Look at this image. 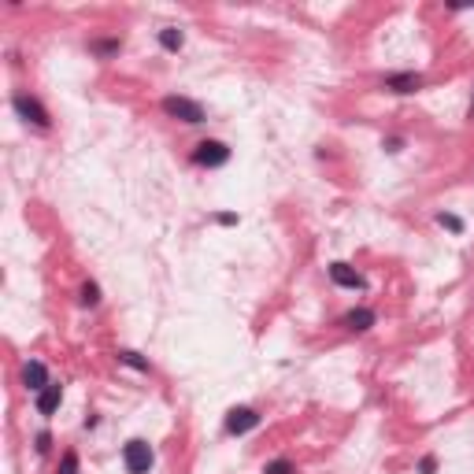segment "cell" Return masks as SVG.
<instances>
[{
    "label": "cell",
    "mask_w": 474,
    "mask_h": 474,
    "mask_svg": "<svg viewBox=\"0 0 474 474\" xmlns=\"http://www.w3.org/2000/svg\"><path fill=\"white\" fill-rule=\"evenodd\" d=\"M164 112H167L170 119L189 123V126L204 123V107H200L197 100H189V96H164Z\"/></svg>",
    "instance_id": "1"
},
{
    "label": "cell",
    "mask_w": 474,
    "mask_h": 474,
    "mask_svg": "<svg viewBox=\"0 0 474 474\" xmlns=\"http://www.w3.org/2000/svg\"><path fill=\"white\" fill-rule=\"evenodd\" d=\"M123 463L130 474H148V467H152V448H148V441H130V445L123 448Z\"/></svg>",
    "instance_id": "2"
},
{
    "label": "cell",
    "mask_w": 474,
    "mask_h": 474,
    "mask_svg": "<svg viewBox=\"0 0 474 474\" xmlns=\"http://www.w3.org/2000/svg\"><path fill=\"white\" fill-rule=\"evenodd\" d=\"M193 159H197L200 167H222L226 159H230V148H226L222 141H200L197 148H193Z\"/></svg>",
    "instance_id": "3"
},
{
    "label": "cell",
    "mask_w": 474,
    "mask_h": 474,
    "mask_svg": "<svg viewBox=\"0 0 474 474\" xmlns=\"http://www.w3.org/2000/svg\"><path fill=\"white\" fill-rule=\"evenodd\" d=\"M15 112H19V119H26V123H34V126H41V130H45V126L52 123V119H49V112H45V107H41L37 100H34V96H15Z\"/></svg>",
    "instance_id": "4"
},
{
    "label": "cell",
    "mask_w": 474,
    "mask_h": 474,
    "mask_svg": "<svg viewBox=\"0 0 474 474\" xmlns=\"http://www.w3.org/2000/svg\"><path fill=\"white\" fill-rule=\"evenodd\" d=\"M256 426H260V415H256L252 407H234V412L226 415V430H230V434H249Z\"/></svg>",
    "instance_id": "5"
},
{
    "label": "cell",
    "mask_w": 474,
    "mask_h": 474,
    "mask_svg": "<svg viewBox=\"0 0 474 474\" xmlns=\"http://www.w3.org/2000/svg\"><path fill=\"white\" fill-rule=\"evenodd\" d=\"M330 278H333V286H341V289H360L363 286V274L356 271V267H349V263H333Z\"/></svg>",
    "instance_id": "6"
},
{
    "label": "cell",
    "mask_w": 474,
    "mask_h": 474,
    "mask_svg": "<svg viewBox=\"0 0 474 474\" xmlns=\"http://www.w3.org/2000/svg\"><path fill=\"white\" fill-rule=\"evenodd\" d=\"M23 385H26V389H34V393L45 389V385H49V371H45V363L30 360L26 367H23Z\"/></svg>",
    "instance_id": "7"
},
{
    "label": "cell",
    "mask_w": 474,
    "mask_h": 474,
    "mask_svg": "<svg viewBox=\"0 0 474 474\" xmlns=\"http://www.w3.org/2000/svg\"><path fill=\"white\" fill-rule=\"evenodd\" d=\"M60 396H63V385H56V382H49L45 389L37 393V412L41 415H52L60 407Z\"/></svg>",
    "instance_id": "8"
},
{
    "label": "cell",
    "mask_w": 474,
    "mask_h": 474,
    "mask_svg": "<svg viewBox=\"0 0 474 474\" xmlns=\"http://www.w3.org/2000/svg\"><path fill=\"white\" fill-rule=\"evenodd\" d=\"M385 89H393V93H419V89H423V78H419V74H389V78H385Z\"/></svg>",
    "instance_id": "9"
},
{
    "label": "cell",
    "mask_w": 474,
    "mask_h": 474,
    "mask_svg": "<svg viewBox=\"0 0 474 474\" xmlns=\"http://www.w3.org/2000/svg\"><path fill=\"white\" fill-rule=\"evenodd\" d=\"M371 326H374V311L371 308H356V311L344 315V330H352V333H363Z\"/></svg>",
    "instance_id": "10"
},
{
    "label": "cell",
    "mask_w": 474,
    "mask_h": 474,
    "mask_svg": "<svg viewBox=\"0 0 474 474\" xmlns=\"http://www.w3.org/2000/svg\"><path fill=\"white\" fill-rule=\"evenodd\" d=\"M159 45H164L167 52H178L182 45H186V34H182L178 26H164L159 30Z\"/></svg>",
    "instance_id": "11"
},
{
    "label": "cell",
    "mask_w": 474,
    "mask_h": 474,
    "mask_svg": "<svg viewBox=\"0 0 474 474\" xmlns=\"http://www.w3.org/2000/svg\"><path fill=\"white\" fill-rule=\"evenodd\" d=\"M119 363H126V367H134V371H148V360H141V356L130 352V349L119 352Z\"/></svg>",
    "instance_id": "12"
},
{
    "label": "cell",
    "mask_w": 474,
    "mask_h": 474,
    "mask_svg": "<svg viewBox=\"0 0 474 474\" xmlns=\"http://www.w3.org/2000/svg\"><path fill=\"white\" fill-rule=\"evenodd\" d=\"M82 304H85V308H96V304H100V289H96V282H85V286H82Z\"/></svg>",
    "instance_id": "13"
},
{
    "label": "cell",
    "mask_w": 474,
    "mask_h": 474,
    "mask_svg": "<svg viewBox=\"0 0 474 474\" xmlns=\"http://www.w3.org/2000/svg\"><path fill=\"white\" fill-rule=\"evenodd\" d=\"M437 222H441V226H448L452 234H463V219H459V215H448V211H441V215H437Z\"/></svg>",
    "instance_id": "14"
},
{
    "label": "cell",
    "mask_w": 474,
    "mask_h": 474,
    "mask_svg": "<svg viewBox=\"0 0 474 474\" xmlns=\"http://www.w3.org/2000/svg\"><path fill=\"white\" fill-rule=\"evenodd\" d=\"M263 474H293V463H289V459H271L263 467Z\"/></svg>",
    "instance_id": "15"
},
{
    "label": "cell",
    "mask_w": 474,
    "mask_h": 474,
    "mask_svg": "<svg viewBox=\"0 0 474 474\" xmlns=\"http://www.w3.org/2000/svg\"><path fill=\"white\" fill-rule=\"evenodd\" d=\"M74 471H78V456H74V452H67V456H63L60 474H74Z\"/></svg>",
    "instance_id": "16"
},
{
    "label": "cell",
    "mask_w": 474,
    "mask_h": 474,
    "mask_svg": "<svg viewBox=\"0 0 474 474\" xmlns=\"http://www.w3.org/2000/svg\"><path fill=\"white\" fill-rule=\"evenodd\" d=\"M434 467H437V459H434V456H426L423 463H419V471H423V474H434Z\"/></svg>",
    "instance_id": "17"
},
{
    "label": "cell",
    "mask_w": 474,
    "mask_h": 474,
    "mask_svg": "<svg viewBox=\"0 0 474 474\" xmlns=\"http://www.w3.org/2000/svg\"><path fill=\"white\" fill-rule=\"evenodd\" d=\"M119 49V41H100V45H96V52H115Z\"/></svg>",
    "instance_id": "18"
},
{
    "label": "cell",
    "mask_w": 474,
    "mask_h": 474,
    "mask_svg": "<svg viewBox=\"0 0 474 474\" xmlns=\"http://www.w3.org/2000/svg\"><path fill=\"white\" fill-rule=\"evenodd\" d=\"M219 222H222V226H234V222H237V215H234V211H222V215H219Z\"/></svg>",
    "instance_id": "19"
},
{
    "label": "cell",
    "mask_w": 474,
    "mask_h": 474,
    "mask_svg": "<svg viewBox=\"0 0 474 474\" xmlns=\"http://www.w3.org/2000/svg\"><path fill=\"white\" fill-rule=\"evenodd\" d=\"M49 441H52L49 434H37V452H49Z\"/></svg>",
    "instance_id": "20"
},
{
    "label": "cell",
    "mask_w": 474,
    "mask_h": 474,
    "mask_svg": "<svg viewBox=\"0 0 474 474\" xmlns=\"http://www.w3.org/2000/svg\"><path fill=\"white\" fill-rule=\"evenodd\" d=\"M471 119H474V104H471Z\"/></svg>",
    "instance_id": "21"
}]
</instances>
